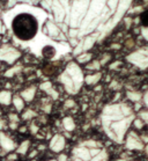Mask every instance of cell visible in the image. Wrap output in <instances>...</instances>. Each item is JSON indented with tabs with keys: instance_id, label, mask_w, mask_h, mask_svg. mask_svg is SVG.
<instances>
[{
	"instance_id": "obj_1",
	"label": "cell",
	"mask_w": 148,
	"mask_h": 161,
	"mask_svg": "<svg viewBox=\"0 0 148 161\" xmlns=\"http://www.w3.org/2000/svg\"><path fill=\"white\" fill-rule=\"evenodd\" d=\"M12 30L14 36L20 41L27 42L35 38L38 31V21L35 15L21 13L12 21Z\"/></svg>"
},
{
	"instance_id": "obj_2",
	"label": "cell",
	"mask_w": 148,
	"mask_h": 161,
	"mask_svg": "<svg viewBox=\"0 0 148 161\" xmlns=\"http://www.w3.org/2000/svg\"><path fill=\"white\" fill-rule=\"evenodd\" d=\"M72 161H107V154L96 142L87 140L73 148Z\"/></svg>"
},
{
	"instance_id": "obj_3",
	"label": "cell",
	"mask_w": 148,
	"mask_h": 161,
	"mask_svg": "<svg viewBox=\"0 0 148 161\" xmlns=\"http://www.w3.org/2000/svg\"><path fill=\"white\" fill-rule=\"evenodd\" d=\"M129 60L133 64L138 65L141 69H147L148 67V48L141 49L139 51L134 52L129 57Z\"/></svg>"
},
{
	"instance_id": "obj_4",
	"label": "cell",
	"mask_w": 148,
	"mask_h": 161,
	"mask_svg": "<svg viewBox=\"0 0 148 161\" xmlns=\"http://www.w3.org/2000/svg\"><path fill=\"white\" fill-rule=\"evenodd\" d=\"M65 139H64V137L60 135H56L52 138V140H51L50 143V148L53 152H62L63 150H64V147H65Z\"/></svg>"
},
{
	"instance_id": "obj_5",
	"label": "cell",
	"mask_w": 148,
	"mask_h": 161,
	"mask_svg": "<svg viewBox=\"0 0 148 161\" xmlns=\"http://www.w3.org/2000/svg\"><path fill=\"white\" fill-rule=\"evenodd\" d=\"M0 146L6 152H11V151H13L16 147V145H15L13 140L9 139L8 137H6L4 133H0Z\"/></svg>"
},
{
	"instance_id": "obj_6",
	"label": "cell",
	"mask_w": 148,
	"mask_h": 161,
	"mask_svg": "<svg viewBox=\"0 0 148 161\" xmlns=\"http://www.w3.org/2000/svg\"><path fill=\"white\" fill-rule=\"evenodd\" d=\"M29 145H30V142H29V140H25V142H23V143L18 147V150H16L18 152H16V153L18 154H25L27 152H28Z\"/></svg>"
},
{
	"instance_id": "obj_7",
	"label": "cell",
	"mask_w": 148,
	"mask_h": 161,
	"mask_svg": "<svg viewBox=\"0 0 148 161\" xmlns=\"http://www.w3.org/2000/svg\"><path fill=\"white\" fill-rule=\"evenodd\" d=\"M63 123H64V128H65L67 131H72L73 129L75 128V124H74V122H73L71 118H65Z\"/></svg>"
},
{
	"instance_id": "obj_8",
	"label": "cell",
	"mask_w": 148,
	"mask_h": 161,
	"mask_svg": "<svg viewBox=\"0 0 148 161\" xmlns=\"http://www.w3.org/2000/svg\"><path fill=\"white\" fill-rule=\"evenodd\" d=\"M127 96H129V99L134 101V102H138V101H140L141 100V94L140 93H137V92H131V93H127Z\"/></svg>"
},
{
	"instance_id": "obj_9",
	"label": "cell",
	"mask_w": 148,
	"mask_h": 161,
	"mask_svg": "<svg viewBox=\"0 0 148 161\" xmlns=\"http://www.w3.org/2000/svg\"><path fill=\"white\" fill-rule=\"evenodd\" d=\"M133 124H134V128H137V129H142L144 128V122L141 121V119H134L133 122Z\"/></svg>"
},
{
	"instance_id": "obj_10",
	"label": "cell",
	"mask_w": 148,
	"mask_h": 161,
	"mask_svg": "<svg viewBox=\"0 0 148 161\" xmlns=\"http://www.w3.org/2000/svg\"><path fill=\"white\" fill-rule=\"evenodd\" d=\"M141 33H142V36L148 41V26L144 27V28L141 29Z\"/></svg>"
},
{
	"instance_id": "obj_11",
	"label": "cell",
	"mask_w": 148,
	"mask_h": 161,
	"mask_svg": "<svg viewBox=\"0 0 148 161\" xmlns=\"http://www.w3.org/2000/svg\"><path fill=\"white\" fill-rule=\"evenodd\" d=\"M34 116H35V114H34L33 111H27V113L25 114L23 118H25V119H30V118L34 117Z\"/></svg>"
},
{
	"instance_id": "obj_12",
	"label": "cell",
	"mask_w": 148,
	"mask_h": 161,
	"mask_svg": "<svg viewBox=\"0 0 148 161\" xmlns=\"http://www.w3.org/2000/svg\"><path fill=\"white\" fill-rule=\"evenodd\" d=\"M15 104H16V109L18 110H21L22 108H23V103H22V101H20V100H16V101H15Z\"/></svg>"
},
{
	"instance_id": "obj_13",
	"label": "cell",
	"mask_w": 148,
	"mask_h": 161,
	"mask_svg": "<svg viewBox=\"0 0 148 161\" xmlns=\"http://www.w3.org/2000/svg\"><path fill=\"white\" fill-rule=\"evenodd\" d=\"M16 158H18V153H15V154H9L7 157L8 161H14L16 160Z\"/></svg>"
},
{
	"instance_id": "obj_14",
	"label": "cell",
	"mask_w": 148,
	"mask_h": 161,
	"mask_svg": "<svg viewBox=\"0 0 148 161\" xmlns=\"http://www.w3.org/2000/svg\"><path fill=\"white\" fill-rule=\"evenodd\" d=\"M58 161H67V157L65 154H60L59 158H58Z\"/></svg>"
},
{
	"instance_id": "obj_15",
	"label": "cell",
	"mask_w": 148,
	"mask_h": 161,
	"mask_svg": "<svg viewBox=\"0 0 148 161\" xmlns=\"http://www.w3.org/2000/svg\"><path fill=\"white\" fill-rule=\"evenodd\" d=\"M144 99H145V102H146V104L148 106V92L146 93V95L144 96Z\"/></svg>"
},
{
	"instance_id": "obj_16",
	"label": "cell",
	"mask_w": 148,
	"mask_h": 161,
	"mask_svg": "<svg viewBox=\"0 0 148 161\" xmlns=\"http://www.w3.org/2000/svg\"><path fill=\"white\" fill-rule=\"evenodd\" d=\"M35 154H37V151H33V153L30 154V158H33L34 155H35Z\"/></svg>"
},
{
	"instance_id": "obj_17",
	"label": "cell",
	"mask_w": 148,
	"mask_h": 161,
	"mask_svg": "<svg viewBox=\"0 0 148 161\" xmlns=\"http://www.w3.org/2000/svg\"><path fill=\"white\" fill-rule=\"evenodd\" d=\"M142 140H144V142H146V143H148V138H147V137H142Z\"/></svg>"
},
{
	"instance_id": "obj_18",
	"label": "cell",
	"mask_w": 148,
	"mask_h": 161,
	"mask_svg": "<svg viewBox=\"0 0 148 161\" xmlns=\"http://www.w3.org/2000/svg\"><path fill=\"white\" fill-rule=\"evenodd\" d=\"M146 151H147V154H148V146H147V148H146Z\"/></svg>"
},
{
	"instance_id": "obj_19",
	"label": "cell",
	"mask_w": 148,
	"mask_h": 161,
	"mask_svg": "<svg viewBox=\"0 0 148 161\" xmlns=\"http://www.w3.org/2000/svg\"><path fill=\"white\" fill-rule=\"evenodd\" d=\"M118 161H125V160H118Z\"/></svg>"
},
{
	"instance_id": "obj_20",
	"label": "cell",
	"mask_w": 148,
	"mask_h": 161,
	"mask_svg": "<svg viewBox=\"0 0 148 161\" xmlns=\"http://www.w3.org/2000/svg\"><path fill=\"white\" fill-rule=\"evenodd\" d=\"M50 161H54V160H50Z\"/></svg>"
}]
</instances>
